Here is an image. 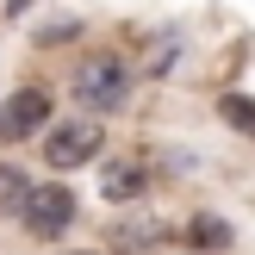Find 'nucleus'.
Listing matches in <instances>:
<instances>
[{
	"instance_id": "obj_1",
	"label": "nucleus",
	"mask_w": 255,
	"mask_h": 255,
	"mask_svg": "<svg viewBox=\"0 0 255 255\" xmlns=\"http://www.w3.org/2000/svg\"><path fill=\"white\" fill-rule=\"evenodd\" d=\"M19 218H25V231L31 237H69V224H75V193L62 181H44V187H25V199H19Z\"/></svg>"
},
{
	"instance_id": "obj_2",
	"label": "nucleus",
	"mask_w": 255,
	"mask_h": 255,
	"mask_svg": "<svg viewBox=\"0 0 255 255\" xmlns=\"http://www.w3.org/2000/svg\"><path fill=\"white\" fill-rule=\"evenodd\" d=\"M106 149V131L100 119H69L44 137V168H87V162Z\"/></svg>"
},
{
	"instance_id": "obj_3",
	"label": "nucleus",
	"mask_w": 255,
	"mask_h": 255,
	"mask_svg": "<svg viewBox=\"0 0 255 255\" xmlns=\"http://www.w3.org/2000/svg\"><path fill=\"white\" fill-rule=\"evenodd\" d=\"M125 81H131V75H125L119 56H87L81 69H75V100L94 106V112H112L125 100Z\"/></svg>"
},
{
	"instance_id": "obj_4",
	"label": "nucleus",
	"mask_w": 255,
	"mask_h": 255,
	"mask_svg": "<svg viewBox=\"0 0 255 255\" xmlns=\"http://www.w3.org/2000/svg\"><path fill=\"white\" fill-rule=\"evenodd\" d=\"M44 119H50V94L44 87H19V94L0 106V137H6V143H25V137L44 131Z\"/></svg>"
},
{
	"instance_id": "obj_5",
	"label": "nucleus",
	"mask_w": 255,
	"mask_h": 255,
	"mask_svg": "<svg viewBox=\"0 0 255 255\" xmlns=\"http://www.w3.org/2000/svg\"><path fill=\"white\" fill-rule=\"evenodd\" d=\"M143 187H149V174L137 168V162H119V168H106V174H100V193H106L112 206H125V199H137Z\"/></svg>"
},
{
	"instance_id": "obj_6",
	"label": "nucleus",
	"mask_w": 255,
	"mask_h": 255,
	"mask_svg": "<svg viewBox=\"0 0 255 255\" xmlns=\"http://www.w3.org/2000/svg\"><path fill=\"white\" fill-rule=\"evenodd\" d=\"M187 243H193V249H224V243H231V224L212 218V212H199V218L187 224Z\"/></svg>"
},
{
	"instance_id": "obj_7",
	"label": "nucleus",
	"mask_w": 255,
	"mask_h": 255,
	"mask_svg": "<svg viewBox=\"0 0 255 255\" xmlns=\"http://www.w3.org/2000/svg\"><path fill=\"white\" fill-rule=\"evenodd\" d=\"M218 119L231 125V131L255 137V100H249V94H224V100H218Z\"/></svg>"
},
{
	"instance_id": "obj_8",
	"label": "nucleus",
	"mask_w": 255,
	"mask_h": 255,
	"mask_svg": "<svg viewBox=\"0 0 255 255\" xmlns=\"http://www.w3.org/2000/svg\"><path fill=\"white\" fill-rule=\"evenodd\" d=\"M0 199H25V181L12 168H0Z\"/></svg>"
},
{
	"instance_id": "obj_9",
	"label": "nucleus",
	"mask_w": 255,
	"mask_h": 255,
	"mask_svg": "<svg viewBox=\"0 0 255 255\" xmlns=\"http://www.w3.org/2000/svg\"><path fill=\"white\" fill-rule=\"evenodd\" d=\"M12 6H31V0H12Z\"/></svg>"
}]
</instances>
